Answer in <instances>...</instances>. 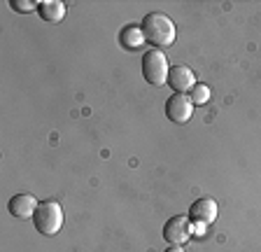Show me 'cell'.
Masks as SVG:
<instances>
[{"instance_id": "ba28073f", "label": "cell", "mask_w": 261, "mask_h": 252, "mask_svg": "<svg viewBox=\"0 0 261 252\" xmlns=\"http://www.w3.org/2000/svg\"><path fill=\"white\" fill-rule=\"evenodd\" d=\"M35 208H38V201L31 196V194H14V196L7 201V210H10L12 217H33V213H35Z\"/></svg>"}, {"instance_id": "7c38bea8", "label": "cell", "mask_w": 261, "mask_h": 252, "mask_svg": "<svg viewBox=\"0 0 261 252\" xmlns=\"http://www.w3.org/2000/svg\"><path fill=\"white\" fill-rule=\"evenodd\" d=\"M10 7L14 12H23V14H26V12H38V5L31 3V0H12Z\"/></svg>"}, {"instance_id": "52a82bcc", "label": "cell", "mask_w": 261, "mask_h": 252, "mask_svg": "<svg viewBox=\"0 0 261 252\" xmlns=\"http://www.w3.org/2000/svg\"><path fill=\"white\" fill-rule=\"evenodd\" d=\"M168 84L175 93H189L196 87V75L189 66H173L168 72Z\"/></svg>"}, {"instance_id": "6da1fadb", "label": "cell", "mask_w": 261, "mask_h": 252, "mask_svg": "<svg viewBox=\"0 0 261 252\" xmlns=\"http://www.w3.org/2000/svg\"><path fill=\"white\" fill-rule=\"evenodd\" d=\"M140 28H142L145 40L152 44V47H170V44L175 42V35H177L173 19L161 14V12H149V14H145Z\"/></svg>"}, {"instance_id": "3957f363", "label": "cell", "mask_w": 261, "mask_h": 252, "mask_svg": "<svg viewBox=\"0 0 261 252\" xmlns=\"http://www.w3.org/2000/svg\"><path fill=\"white\" fill-rule=\"evenodd\" d=\"M168 59L161 49H149L142 56V77L147 84H154V87L168 84Z\"/></svg>"}, {"instance_id": "5b68a950", "label": "cell", "mask_w": 261, "mask_h": 252, "mask_svg": "<svg viewBox=\"0 0 261 252\" xmlns=\"http://www.w3.org/2000/svg\"><path fill=\"white\" fill-rule=\"evenodd\" d=\"M196 105L191 103V98L187 93H173L168 100H166V117L175 124H187L194 115Z\"/></svg>"}, {"instance_id": "30bf717a", "label": "cell", "mask_w": 261, "mask_h": 252, "mask_svg": "<svg viewBox=\"0 0 261 252\" xmlns=\"http://www.w3.org/2000/svg\"><path fill=\"white\" fill-rule=\"evenodd\" d=\"M38 14L47 23H59L65 17V5L59 0H42V3H38Z\"/></svg>"}, {"instance_id": "9c48e42d", "label": "cell", "mask_w": 261, "mask_h": 252, "mask_svg": "<svg viewBox=\"0 0 261 252\" xmlns=\"http://www.w3.org/2000/svg\"><path fill=\"white\" fill-rule=\"evenodd\" d=\"M145 35H142V28L138 26V23H128V26H124L119 31V44L124 47V49L128 52H138L145 44Z\"/></svg>"}, {"instance_id": "8fae6325", "label": "cell", "mask_w": 261, "mask_h": 252, "mask_svg": "<svg viewBox=\"0 0 261 252\" xmlns=\"http://www.w3.org/2000/svg\"><path fill=\"white\" fill-rule=\"evenodd\" d=\"M189 98L194 105H205L207 100H210V87L207 84H201V82H196V87L189 91Z\"/></svg>"}, {"instance_id": "7a4b0ae2", "label": "cell", "mask_w": 261, "mask_h": 252, "mask_svg": "<svg viewBox=\"0 0 261 252\" xmlns=\"http://www.w3.org/2000/svg\"><path fill=\"white\" fill-rule=\"evenodd\" d=\"M31 219L42 236H56L63 226V208L56 201H40Z\"/></svg>"}, {"instance_id": "8992f818", "label": "cell", "mask_w": 261, "mask_h": 252, "mask_svg": "<svg viewBox=\"0 0 261 252\" xmlns=\"http://www.w3.org/2000/svg\"><path fill=\"white\" fill-rule=\"evenodd\" d=\"M189 219L194 224H212L217 219V201L210 196H201L196 198L189 206Z\"/></svg>"}, {"instance_id": "277c9868", "label": "cell", "mask_w": 261, "mask_h": 252, "mask_svg": "<svg viewBox=\"0 0 261 252\" xmlns=\"http://www.w3.org/2000/svg\"><path fill=\"white\" fill-rule=\"evenodd\" d=\"M194 236V222L189 215H175L163 224V238L168 245H182Z\"/></svg>"}, {"instance_id": "5bb4252c", "label": "cell", "mask_w": 261, "mask_h": 252, "mask_svg": "<svg viewBox=\"0 0 261 252\" xmlns=\"http://www.w3.org/2000/svg\"><path fill=\"white\" fill-rule=\"evenodd\" d=\"M166 252H185V250H182V245H168Z\"/></svg>"}, {"instance_id": "4fadbf2b", "label": "cell", "mask_w": 261, "mask_h": 252, "mask_svg": "<svg viewBox=\"0 0 261 252\" xmlns=\"http://www.w3.org/2000/svg\"><path fill=\"white\" fill-rule=\"evenodd\" d=\"M203 229H205V224H196V229H194V236H203Z\"/></svg>"}]
</instances>
